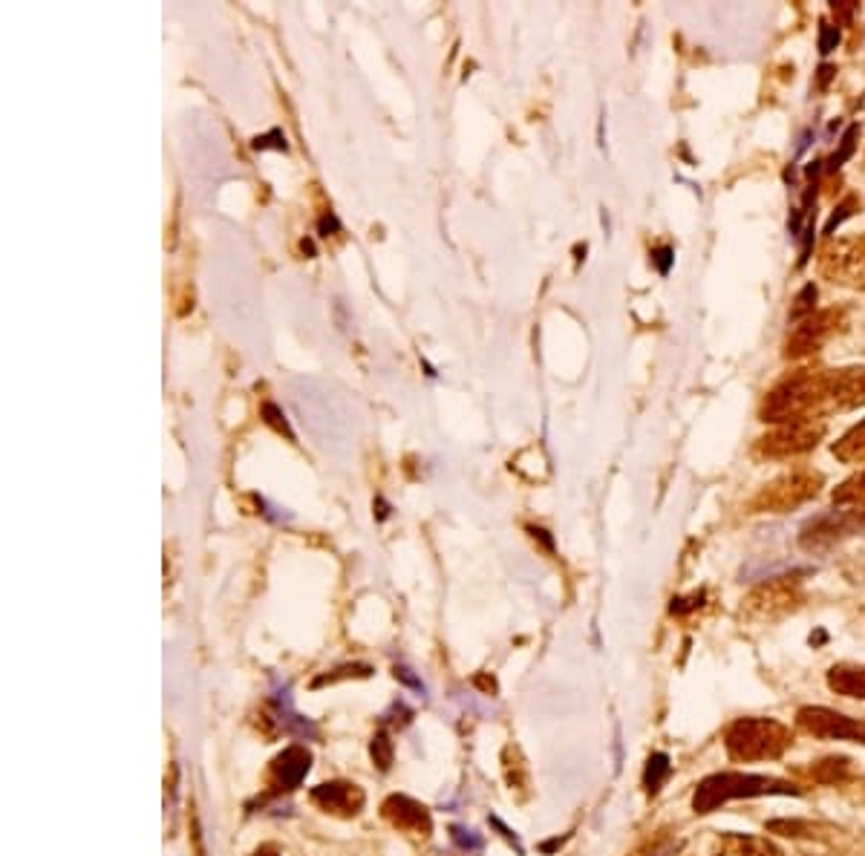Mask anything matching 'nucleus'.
I'll return each instance as SVG.
<instances>
[{
	"label": "nucleus",
	"mask_w": 865,
	"mask_h": 856,
	"mask_svg": "<svg viewBox=\"0 0 865 856\" xmlns=\"http://www.w3.org/2000/svg\"><path fill=\"white\" fill-rule=\"evenodd\" d=\"M822 407H825V372L802 370L767 393L762 404V421L785 425V421L813 418L822 416Z\"/></svg>",
	"instance_id": "f257e3e1"
},
{
	"label": "nucleus",
	"mask_w": 865,
	"mask_h": 856,
	"mask_svg": "<svg viewBox=\"0 0 865 856\" xmlns=\"http://www.w3.org/2000/svg\"><path fill=\"white\" fill-rule=\"evenodd\" d=\"M790 781L759 773H715L704 779L692 795V808L699 813H713L733 799H756V795H797Z\"/></svg>",
	"instance_id": "f03ea898"
},
{
	"label": "nucleus",
	"mask_w": 865,
	"mask_h": 856,
	"mask_svg": "<svg viewBox=\"0 0 865 856\" xmlns=\"http://www.w3.org/2000/svg\"><path fill=\"white\" fill-rule=\"evenodd\" d=\"M724 747L736 761L779 758L790 747V733L774 718H738L724 735Z\"/></svg>",
	"instance_id": "7ed1b4c3"
},
{
	"label": "nucleus",
	"mask_w": 865,
	"mask_h": 856,
	"mask_svg": "<svg viewBox=\"0 0 865 856\" xmlns=\"http://www.w3.org/2000/svg\"><path fill=\"white\" fill-rule=\"evenodd\" d=\"M822 476L813 470H790L776 476L774 482H767L756 496L751 500L753 511H767V514H785L793 511L799 505H804L808 500H813L820 493Z\"/></svg>",
	"instance_id": "20e7f679"
},
{
	"label": "nucleus",
	"mask_w": 865,
	"mask_h": 856,
	"mask_svg": "<svg viewBox=\"0 0 865 856\" xmlns=\"http://www.w3.org/2000/svg\"><path fill=\"white\" fill-rule=\"evenodd\" d=\"M822 432H825V425L817 421V418L785 421V425H776L767 436H762L756 450L765 459H793V456H802L811 448H817Z\"/></svg>",
	"instance_id": "39448f33"
},
{
	"label": "nucleus",
	"mask_w": 865,
	"mask_h": 856,
	"mask_svg": "<svg viewBox=\"0 0 865 856\" xmlns=\"http://www.w3.org/2000/svg\"><path fill=\"white\" fill-rule=\"evenodd\" d=\"M820 268L831 283L851 288H865V237L836 240L822 251Z\"/></svg>",
	"instance_id": "423d86ee"
},
{
	"label": "nucleus",
	"mask_w": 865,
	"mask_h": 856,
	"mask_svg": "<svg viewBox=\"0 0 865 856\" xmlns=\"http://www.w3.org/2000/svg\"><path fill=\"white\" fill-rule=\"evenodd\" d=\"M799 727L804 733L817 735V738H831V742H863L865 744V724L857 718L828 710V706H802L797 713Z\"/></svg>",
	"instance_id": "0eeeda50"
},
{
	"label": "nucleus",
	"mask_w": 865,
	"mask_h": 856,
	"mask_svg": "<svg viewBox=\"0 0 865 856\" xmlns=\"http://www.w3.org/2000/svg\"><path fill=\"white\" fill-rule=\"evenodd\" d=\"M836 323H840L836 311H813L811 318L799 320V327L788 334L785 358H804L817 352L834 334Z\"/></svg>",
	"instance_id": "6e6552de"
},
{
	"label": "nucleus",
	"mask_w": 865,
	"mask_h": 856,
	"mask_svg": "<svg viewBox=\"0 0 865 856\" xmlns=\"http://www.w3.org/2000/svg\"><path fill=\"white\" fill-rule=\"evenodd\" d=\"M859 404H865V370L848 366V370L825 372V407H822V413L854 409Z\"/></svg>",
	"instance_id": "1a4fd4ad"
},
{
	"label": "nucleus",
	"mask_w": 865,
	"mask_h": 856,
	"mask_svg": "<svg viewBox=\"0 0 865 856\" xmlns=\"http://www.w3.org/2000/svg\"><path fill=\"white\" fill-rule=\"evenodd\" d=\"M851 528H854V516L834 511V514L817 516L813 523L804 525L799 542H802L804 551H828L836 539L848 537Z\"/></svg>",
	"instance_id": "9d476101"
},
{
	"label": "nucleus",
	"mask_w": 865,
	"mask_h": 856,
	"mask_svg": "<svg viewBox=\"0 0 865 856\" xmlns=\"http://www.w3.org/2000/svg\"><path fill=\"white\" fill-rule=\"evenodd\" d=\"M311 799L315 804H320L324 811L332 813H358L361 804H364V793L358 784H350V781H327V784H318L311 790Z\"/></svg>",
	"instance_id": "9b49d317"
},
{
	"label": "nucleus",
	"mask_w": 865,
	"mask_h": 856,
	"mask_svg": "<svg viewBox=\"0 0 865 856\" xmlns=\"http://www.w3.org/2000/svg\"><path fill=\"white\" fill-rule=\"evenodd\" d=\"M384 816H387L395 827L416 831V834L421 836H427L432 831L427 808L425 804H418L416 799H410V795H390L387 802H384Z\"/></svg>",
	"instance_id": "f8f14e48"
},
{
	"label": "nucleus",
	"mask_w": 865,
	"mask_h": 856,
	"mask_svg": "<svg viewBox=\"0 0 865 856\" xmlns=\"http://www.w3.org/2000/svg\"><path fill=\"white\" fill-rule=\"evenodd\" d=\"M309 767H311V756L306 747H288V750H283L281 756L274 758L272 776L281 790H295L300 788V781L306 779Z\"/></svg>",
	"instance_id": "ddd939ff"
},
{
	"label": "nucleus",
	"mask_w": 865,
	"mask_h": 856,
	"mask_svg": "<svg viewBox=\"0 0 865 856\" xmlns=\"http://www.w3.org/2000/svg\"><path fill=\"white\" fill-rule=\"evenodd\" d=\"M793 597H797V589H793V585L770 583L753 594L747 603H751V612L756 614V617H767V621H770V617H776V614L788 612V608L793 606Z\"/></svg>",
	"instance_id": "4468645a"
},
{
	"label": "nucleus",
	"mask_w": 865,
	"mask_h": 856,
	"mask_svg": "<svg viewBox=\"0 0 865 856\" xmlns=\"http://www.w3.org/2000/svg\"><path fill=\"white\" fill-rule=\"evenodd\" d=\"M828 687L843 698H865V667L836 663L828 672Z\"/></svg>",
	"instance_id": "2eb2a0df"
},
{
	"label": "nucleus",
	"mask_w": 865,
	"mask_h": 856,
	"mask_svg": "<svg viewBox=\"0 0 865 856\" xmlns=\"http://www.w3.org/2000/svg\"><path fill=\"white\" fill-rule=\"evenodd\" d=\"M715 856H779V850L770 842L756 839V836L730 834L721 839V848Z\"/></svg>",
	"instance_id": "dca6fc26"
},
{
	"label": "nucleus",
	"mask_w": 865,
	"mask_h": 856,
	"mask_svg": "<svg viewBox=\"0 0 865 856\" xmlns=\"http://www.w3.org/2000/svg\"><path fill=\"white\" fill-rule=\"evenodd\" d=\"M834 456L845 464L865 462V418L857 427H851L843 439L834 445Z\"/></svg>",
	"instance_id": "f3484780"
},
{
	"label": "nucleus",
	"mask_w": 865,
	"mask_h": 856,
	"mask_svg": "<svg viewBox=\"0 0 865 856\" xmlns=\"http://www.w3.org/2000/svg\"><path fill=\"white\" fill-rule=\"evenodd\" d=\"M672 773V765H669V758L664 756V753H655V756H649V761H646V773H644V784L649 793H658L660 784L667 781V776Z\"/></svg>",
	"instance_id": "a211bd4d"
},
{
	"label": "nucleus",
	"mask_w": 865,
	"mask_h": 856,
	"mask_svg": "<svg viewBox=\"0 0 865 856\" xmlns=\"http://www.w3.org/2000/svg\"><path fill=\"white\" fill-rule=\"evenodd\" d=\"M370 753H372V761L379 765V770H390V765H393V742H390V735L381 729V733H375V738H372L370 744Z\"/></svg>",
	"instance_id": "6ab92c4d"
},
{
	"label": "nucleus",
	"mask_w": 865,
	"mask_h": 856,
	"mask_svg": "<svg viewBox=\"0 0 865 856\" xmlns=\"http://www.w3.org/2000/svg\"><path fill=\"white\" fill-rule=\"evenodd\" d=\"M813 304H817V286L808 283L797 295L793 306H790V320H804L813 315Z\"/></svg>",
	"instance_id": "aec40b11"
},
{
	"label": "nucleus",
	"mask_w": 865,
	"mask_h": 856,
	"mask_svg": "<svg viewBox=\"0 0 865 856\" xmlns=\"http://www.w3.org/2000/svg\"><path fill=\"white\" fill-rule=\"evenodd\" d=\"M836 502H865V470H859L857 476L848 479L840 491L834 493Z\"/></svg>",
	"instance_id": "412c9836"
},
{
	"label": "nucleus",
	"mask_w": 865,
	"mask_h": 856,
	"mask_svg": "<svg viewBox=\"0 0 865 856\" xmlns=\"http://www.w3.org/2000/svg\"><path fill=\"white\" fill-rule=\"evenodd\" d=\"M263 416H266V421L274 427V430H277V432H286V439L295 441V432H292V427H288L286 416H283L281 407H277V404H272V402L263 404Z\"/></svg>",
	"instance_id": "4be33fe9"
},
{
	"label": "nucleus",
	"mask_w": 865,
	"mask_h": 856,
	"mask_svg": "<svg viewBox=\"0 0 865 856\" xmlns=\"http://www.w3.org/2000/svg\"><path fill=\"white\" fill-rule=\"evenodd\" d=\"M251 147H254V151H269V147H274V151H288V144H286V136H283V130H269L266 136H258L254 139V142H251Z\"/></svg>",
	"instance_id": "5701e85b"
},
{
	"label": "nucleus",
	"mask_w": 865,
	"mask_h": 856,
	"mask_svg": "<svg viewBox=\"0 0 865 856\" xmlns=\"http://www.w3.org/2000/svg\"><path fill=\"white\" fill-rule=\"evenodd\" d=\"M854 147H857V128H848V133H845L843 142H840V151H836L834 156H831V171L843 165L845 160H851V153H854Z\"/></svg>",
	"instance_id": "b1692460"
},
{
	"label": "nucleus",
	"mask_w": 865,
	"mask_h": 856,
	"mask_svg": "<svg viewBox=\"0 0 865 856\" xmlns=\"http://www.w3.org/2000/svg\"><path fill=\"white\" fill-rule=\"evenodd\" d=\"M453 842L459 845L462 850H482V836H477V831H471V827H453Z\"/></svg>",
	"instance_id": "393cba45"
},
{
	"label": "nucleus",
	"mask_w": 865,
	"mask_h": 856,
	"mask_svg": "<svg viewBox=\"0 0 865 856\" xmlns=\"http://www.w3.org/2000/svg\"><path fill=\"white\" fill-rule=\"evenodd\" d=\"M836 44H840V30H836L834 23L822 21L820 26V53H834Z\"/></svg>",
	"instance_id": "a878e982"
},
{
	"label": "nucleus",
	"mask_w": 865,
	"mask_h": 856,
	"mask_svg": "<svg viewBox=\"0 0 865 856\" xmlns=\"http://www.w3.org/2000/svg\"><path fill=\"white\" fill-rule=\"evenodd\" d=\"M854 205H857V202H854V199H845V202L840 205V208H836L834 213H831V220H828V226H825V234H834L836 226H843V220H848L851 213H854V211H851Z\"/></svg>",
	"instance_id": "bb28decb"
},
{
	"label": "nucleus",
	"mask_w": 865,
	"mask_h": 856,
	"mask_svg": "<svg viewBox=\"0 0 865 856\" xmlns=\"http://www.w3.org/2000/svg\"><path fill=\"white\" fill-rule=\"evenodd\" d=\"M347 674H361V678H366L370 674V667H343V669H335V672L324 674V678H318L315 681V687H324V683H335L338 678H347Z\"/></svg>",
	"instance_id": "cd10ccee"
},
{
	"label": "nucleus",
	"mask_w": 865,
	"mask_h": 856,
	"mask_svg": "<svg viewBox=\"0 0 865 856\" xmlns=\"http://www.w3.org/2000/svg\"><path fill=\"white\" fill-rule=\"evenodd\" d=\"M672 254H676V251L669 249V245H660V249H655L653 251V263L658 265V272L660 274H667L669 272V265H672Z\"/></svg>",
	"instance_id": "c85d7f7f"
},
{
	"label": "nucleus",
	"mask_w": 865,
	"mask_h": 856,
	"mask_svg": "<svg viewBox=\"0 0 865 856\" xmlns=\"http://www.w3.org/2000/svg\"><path fill=\"white\" fill-rule=\"evenodd\" d=\"M338 231H341V220H338L332 211L324 213V217L318 220V234L329 237V234H338Z\"/></svg>",
	"instance_id": "c756f323"
},
{
	"label": "nucleus",
	"mask_w": 865,
	"mask_h": 856,
	"mask_svg": "<svg viewBox=\"0 0 865 856\" xmlns=\"http://www.w3.org/2000/svg\"><path fill=\"white\" fill-rule=\"evenodd\" d=\"M395 678H398V681L407 683V687H413V690H416V692H425V683L418 681L416 674H413V669H407V667H395Z\"/></svg>",
	"instance_id": "7c9ffc66"
},
{
	"label": "nucleus",
	"mask_w": 865,
	"mask_h": 856,
	"mask_svg": "<svg viewBox=\"0 0 865 856\" xmlns=\"http://www.w3.org/2000/svg\"><path fill=\"white\" fill-rule=\"evenodd\" d=\"M831 9H834L836 18H845V21H848V18L854 15L857 3H851V0H840V3H831Z\"/></svg>",
	"instance_id": "2f4dec72"
},
{
	"label": "nucleus",
	"mask_w": 865,
	"mask_h": 856,
	"mask_svg": "<svg viewBox=\"0 0 865 856\" xmlns=\"http://www.w3.org/2000/svg\"><path fill=\"white\" fill-rule=\"evenodd\" d=\"M300 249H304L309 257H315V243H311V240H304V243H300Z\"/></svg>",
	"instance_id": "473e14b6"
},
{
	"label": "nucleus",
	"mask_w": 865,
	"mask_h": 856,
	"mask_svg": "<svg viewBox=\"0 0 865 856\" xmlns=\"http://www.w3.org/2000/svg\"><path fill=\"white\" fill-rule=\"evenodd\" d=\"M258 856H274V854L269 848H263V850H258Z\"/></svg>",
	"instance_id": "72a5a7b5"
}]
</instances>
